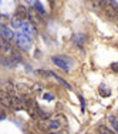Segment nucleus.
Here are the masks:
<instances>
[{"mask_svg": "<svg viewBox=\"0 0 118 134\" xmlns=\"http://www.w3.org/2000/svg\"><path fill=\"white\" fill-rule=\"evenodd\" d=\"M37 74L44 76V77H50V76L53 77V74H54V73H53V71H50V70H39V71H37Z\"/></svg>", "mask_w": 118, "mask_h": 134, "instance_id": "19", "label": "nucleus"}, {"mask_svg": "<svg viewBox=\"0 0 118 134\" xmlns=\"http://www.w3.org/2000/svg\"><path fill=\"white\" fill-rule=\"evenodd\" d=\"M80 101H81V110L84 111V108H85V103H84V98H82V97H80Z\"/></svg>", "mask_w": 118, "mask_h": 134, "instance_id": "24", "label": "nucleus"}, {"mask_svg": "<svg viewBox=\"0 0 118 134\" xmlns=\"http://www.w3.org/2000/svg\"><path fill=\"white\" fill-rule=\"evenodd\" d=\"M2 90L4 91V93H7V94H10L11 91H13V84L11 83H4V84H2Z\"/></svg>", "mask_w": 118, "mask_h": 134, "instance_id": "15", "label": "nucleus"}, {"mask_svg": "<svg viewBox=\"0 0 118 134\" xmlns=\"http://www.w3.org/2000/svg\"><path fill=\"white\" fill-rule=\"evenodd\" d=\"M0 52H4V53H11L13 52L10 43H9L6 39H3V37H0Z\"/></svg>", "mask_w": 118, "mask_h": 134, "instance_id": "10", "label": "nucleus"}, {"mask_svg": "<svg viewBox=\"0 0 118 134\" xmlns=\"http://www.w3.org/2000/svg\"><path fill=\"white\" fill-rule=\"evenodd\" d=\"M14 16H19V17L23 19V20H27V17H28V10H27V7L19 4L17 7H16V14H14Z\"/></svg>", "mask_w": 118, "mask_h": 134, "instance_id": "7", "label": "nucleus"}, {"mask_svg": "<svg viewBox=\"0 0 118 134\" xmlns=\"http://www.w3.org/2000/svg\"><path fill=\"white\" fill-rule=\"evenodd\" d=\"M33 6H34V10L40 12V14H46V10L43 9V4L40 2H33Z\"/></svg>", "mask_w": 118, "mask_h": 134, "instance_id": "17", "label": "nucleus"}, {"mask_svg": "<svg viewBox=\"0 0 118 134\" xmlns=\"http://www.w3.org/2000/svg\"><path fill=\"white\" fill-rule=\"evenodd\" d=\"M21 27H23L24 36H27V37H28V36H33V34L36 33V31H34V27L31 26V23H28V21H27V23H24Z\"/></svg>", "mask_w": 118, "mask_h": 134, "instance_id": "12", "label": "nucleus"}, {"mask_svg": "<svg viewBox=\"0 0 118 134\" xmlns=\"http://www.w3.org/2000/svg\"><path fill=\"white\" fill-rule=\"evenodd\" d=\"M51 134H63V133H60V131H57V133H51Z\"/></svg>", "mask_w": 118, "mask_h": 134, "instance_id": "25", "label": "nucleus"}, {"mask_svg": "<svg viewBox=\"0 0 118 134\" xmlns=\"http://www.w3.org/2000/svg\"><path fill=\"white\" fill-rule=\"evenodd\" d=\"M39 110H40V107L37 106V103L31 100V103L27 106V113H28V116H30L31 119H37V117H39Z\"/></svg>", "mask_w": 118, "mask_h": 134, "instance_id": "4", "label": "nucleus"}, {"mask_svg": "<svg viewBox=\"0 0 118 134\" xmlns=\"http://www.w3.org/2000/svg\"><path fill=\"white\" fill-rule=\"evenodd\" d=\"M53 77H54V79H56V80H57V81H58V83H60V84H63V86H64V87L67 88V90H70V88H71V87H70V84H68V83H67V81H64V80H63V79H61V77H60V76H57V74H56V73H54V74H53Z\"/></svg>", "mask_w": 118, "mask_h": 134, "instance_id": "18", "label": "nucleus"}, {"mask_svg": "<svg viewBox=\"0 0 118 134\" xmlns=\"http://www.w3.org/2000/svg\"><path fill=\"white\" fill-rule=\"evenodd\" d=\"M6 19H7V16H4V14H0V26H4V23H6Z\"/></svg>", "mask_w": 118, "mask_h": 134, "instance_id": "22", "label": "nucleus"}, {"mask_svg": "<svg viewBox=\"0 0 118 134\" xmlns=\"http://www.w3.org/2000/svg\"><path fill=\"white\" fill-rule=\"evenodd\" d=\"M97 133H98V134H115L111 129H108L107 126H103V124L97 127Z\"/></svg>", "mask_w": 118, "mask_h": 134, "instance_id": "14", "label": "nucleus"}, {"mask_svg": "<svg viewBox=\"0 0 118 134\" xmlns=\"http://www.w3.org/2000/svg\"><path fill=\"white\" fill-rule=\"evenodd\" d=\"M110 121H111V124H113V127L115 130H118V119L115 116H110Z\"/></svg>", "mask_w": 118, "mask_h": 134, "instance_id": "20", "label": "nucleus"}, {"mask_svg": "<svg viewBox=\"0 0 118 134\" xmlns=\"http://www.w3.org/2000/svg\"><path fill=\"white\" fill-rule=\"evenodd\" d=\"M0 37H3V39H6L7 41H10L11 39L14 37V34L11 33L10 30H9L6 26H0Z\"/></svg>", "mask_w": 118, "mask_h": 134, "instance_id": "9", "label": "nucleus"}, {"mask_svg": "<svg viewBox=\"0 0 118 134\" xmlns=\"http://www.w3.org/2000/svg\"><path fill=\"white\" fill-rule=\"evenodd\" d=\"M111 69H113V71L118 73V63H113V64H111Z\"/></svg>", "mask_w": 118, "mask_h": 134, "instance_id": "23", "label": "nucleus"}, {"mask_svg": "<svg viewBox=\"0 0 118 134\" xmlns=\"http://www.w3.org/2000/svg\"><path fill=\"white\" fill-rule=\"evenodd\" d=\"M104 10L107 17L110 19L118 17V4L115 2H104Z\"/></svg>", "mask_w": 118, "mask_h": 134, "instance_id": "2", "label": "nucleus"}, {"mask_svg": "<svg viewBox=\"0 0 118 134\" xmlns=\"http://www.w3.org/2000/svg\"><path fill=\"white\" fill-rule=\"evenodd\" d=\"M44 97V100H47V101H51V100H54V96L53 94H50V93H46L43 96Z\"/></svg>", "mask_w": 118, "mask_h": 134, "instance_id": "21", "label": "nucleus"}, {"mask_svg": "<svg viewBox=\"0 0 118 134\" xmlns=\"http://www.w3.org/2000/svg\"><path fill=\"white\" fill-rule=\"evenodd\" d=\"M24 23H26V20H23V19H20L19 16H14V17L11 19V26H13L14 29H17V27H21Z\"/></svg>", "mask_w": 118, "mask_h": 134, "instance_id": "13", "label": "nucleus"}, {"mask_svg": "<svg viewBox=\"0 0 118 134\" xmlns=\"http://www.w3.org/2000/svg\"><path fill=\"white\" fill-rule=\"evenodd\" d=\"M11 107L14 110H24L26 108V104H24V100L17 96H11Z\"/></svg>", "mask_w": 118, "mask_h": 134, "instance_id": "5", "label": "nucleus"}, {"mask_svg": "<svg viewBox=\"0 0 118 134\" xmlns=\"http://www.w3.org/2000/svg\"><path fill=\"white\" fill-rule=\"evenodd\" d=\"M16 44L23 50H28L31 47L30 37L24 36V34H17V36H16Z\"/></svg>", "mask_w": 118, "mask_h": 134, "instance_id": "3", "label": "nucleus"}, {"mask_svg": "<svg viewBox=\"0 0 118 134\" xmlns=\"http://www.w3.org/2000/svg\"><path fill=\"white\" fill-rule=\"evenodd\" d=\"M0 103H2V106L6 107V108L11 107V94H7V93L3 91V93L0 94Z\"/></svg>", "mask_w": 118, "mask_h": 134, "instance_id": "6", "label": "nucleus"}, {"mask_svg": "<svg viewBox=\"0 0 118 134\" xmlns=\"http://www.w3.org/2000/svg\"><path fill=\"white\" fill-rule=\"evenodd\" d=\"M98 91H100V94L103 96V97H108V96L111 94V91H110V88H107L105 86H100V88H98Z\"/></svg>", "mask_w": 118, "mask_h": 134, "instance_id": "16", "label": "nucleus"}, {"mask_svg": "<svg viewBox=\"0 0 118 134\" xmlns=\"http://www.w3.org/2000/svg\"><path fill=\"white\" fill-rule=\"evenodd\" d=\"M51 60L57 67L66 70V71H68L70 66H73V60L70 59V57H67V56H53Z\"/></svg>", "mask_w": 118, "mask_h": 134, "instance_id": "1", "label": "nucleus"}, {"mask_svg": "<svg viewBox=\"0 0 118 134\" xmlns=\"http://www.w3.org/2000/svg\"><path fill=\"white\" fill-rule=\"evenodd\" d=\"M85 40H87V36L82 34V33H78V34H74V36H73V43H74L75 46H78V47L84 46Z\"/></svg>", "mask_w": 118, "mask_h": 134, "instance_id": "8", "label": "nucleus"}, {"mask_svg": "<svg viewBox=\"0 0 118 134\" xmlns=\"http://www.w3.org/2000/svg\"><path fill=\"white\" fill-rule=\"evenodd\" d=\"M60 121H57V120H50V121H46V126H41L44 130H57V129H60Z\"/></svg>", "mask_w": 118, "mask_h": 134, "instance_id": "11", "label": "nucleus"}]
</instances>
